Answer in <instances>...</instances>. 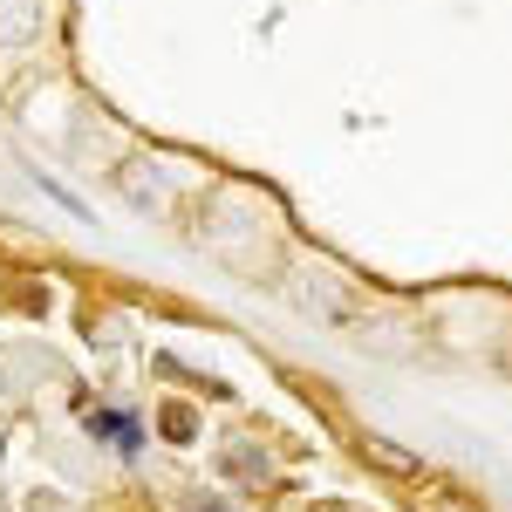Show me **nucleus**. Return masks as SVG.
Here are the masks:
<instances>
[{
  "label": "nucleus",
  "instance_id": "nucleus-1",
  "mask_svg": "<svg viewBox=\"0 0 512 512\" xmlns=\"http://www.w3.org/2000/svg\"><path fill=\"white\" fill-rule=\"evenodd\" d=\"M82 424H89V437H103V444H117L123 458H130V451L144 444V431H137V417H130V410H110V403H96V410H89Z\"/></svg>",
  "mask_w": 512,
  "mask_h": 512
},
{
  "label": "nucleus",
  "instance_id": "nucleus-2",
  "mask_svg": "<svg viewBox=\"0 0 512 512\" xmlns=\"http://www.w3.org/2000/svg\"><path fill=\"white\" fill-rule=\"evenodd\" d=\"M41 0H0V41H35Z\"/></svg>",
  "mask_w": 512,
  "mask_h": 512
},
{
  "label": "nucleus",
  "instance_id": "nucleus-3",
  "mask_svg": "<svg viewBox=\"0 0 512 512\" xmlns=\"http://www.w3.org/2000/svg\"><path fill=\"white\" fill-rule=\"evenodd\" d=\"M362 458H376L383 472H417V458L403 444H390V437H362Z\"/></svg>",
  "mask_w": 512,
  "mask_h": 512
},
{
  "label": "nucleus",
  "instance_id": "nucleus-4",
  "mask_svg": "<svg viewBox=\"0 0 512 512\" xmlns=\"http://www.w3.org/2000/svg\"><path fill=\"white\" fill-rule=\"evenodd\" d=\"M424 512H478V506H472V499H458V492H431Z\"/></svg>",
  "mask_w": 512,
  "mask_h": 512
}]
</instances>
